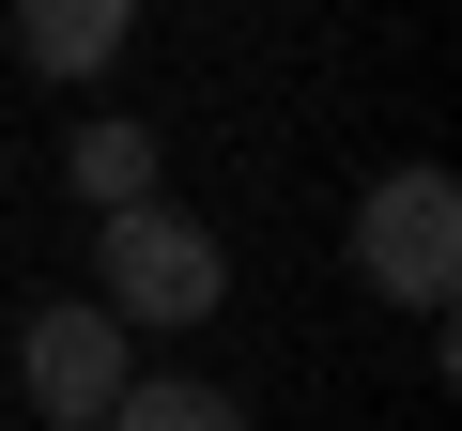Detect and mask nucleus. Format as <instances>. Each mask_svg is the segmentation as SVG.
<instances>
[{"label": "nucleus", "instance_id": "f03ea898", "mask_svg": "<svg viewBox=\"0 0 462 431\" xmlns=\"http://www.w3.org/2000/svg\"><path fill=\"white\" fill-rule=\"evenodd\" d=\"M355 278L385 308H447V278H462V185L447 170H385L355 200Z\"/></svg>", "mask_w": 462, "mask_h": 431}, {"label": "nucleus", "instance_id": "423d86ee", "mask_svg": "<svg viewBox=\"0 0 462 431\" xmlns=\"http://www.w3.org/2000/svg\"><path fill=\"white\" fill-rule=\"evenodd\" d=\"M62 185H78L93 216L154 200V124H78V139H62Z\"/></svg>", "mask_w": 462, "mask_h": 431}, {"label": "nucleus", "instance_id": "f257e3e1", "mask_svg": "<svg viewBox=\"0 0 462 431\" xmlns=\"http://www.w3.org/2000/svg\"><path fill=\"white\" fill-rule=\"evenodd\" d=\"M216 293H231V262H216V232H200L185 200L93 216V308L108 324H216Z\"/></svg>", "mask_w": 462, "mask_h": 431}, {"label": "nucleus", "instance_id": "7ed1b4c3", "mask_svg": "<svg viewBox=\"0 0 462 431\" xmlns=\"http://www.w3.org/2000/svg\"><path fill=\"white\" fill-rule=\"evenodd\" d=\"M16 385H32V416L47 431H93L108 400H124V324L78 293V308H32L16 324Z\"/></svg>", "mask_w": 462, "mask_h": 431}, {"label": "nucleus", "instance_id": "20e7f679", "mask_svg": "<svg viewBox=\"0 0 462 431\" xmlns=\"http://www.w3.org/2000/svg\"><path fill=\"white\" fill-rule=\"evenodd\" d=\"M139 32V0H16V62L32 78H108Z\"/></svg>", "mask_w": 462, "mask_h": 431}, {"label": "nucleus", "instance_id": "39448f33", "mask_svg": "<svg viewBox=\"0 0 462 431\" xmlns=\"http://www.w3.org/2000/svg\"><path fill=\"white\" fill-rule=\"evenodd\" d=\"M93 431H247V400H231L216 370H139V385H124Z\"/></svg>", "mask_w": 462, "mask_h": 431}]
</instances>
